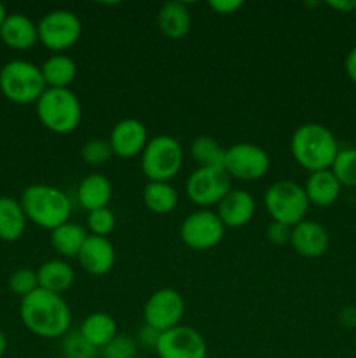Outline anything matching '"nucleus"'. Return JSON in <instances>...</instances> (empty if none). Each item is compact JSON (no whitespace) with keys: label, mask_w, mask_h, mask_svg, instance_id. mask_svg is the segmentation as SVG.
<instances>
[{"label":"nucleus","mask_w":356,"mask_h":358,"mask_svg":"<svg viewBox=\"0 0 356 358\" xmlns=\"http://www.w3.org/2000/svg\"><path fill=\"white\" fill-rule=\"evenodd\" d=\"M40 72L47 87H68L77 77V65L70 56L59 52L45 59Z\"/></svg>","instance_id":"obj_26"},{"label":"nucleus","mask_w":356,"mask_h":358,"mask_svg":"<svg viewBox=\"0 0 356 358\" xmlns=\"http://www.w3.org/2000/svg\"><path fill=\"white\" fill-rule=\"evenodd\" d=\"M161 334H163V332L156 331V329H154V327H149V325H143V327L140 329L138 343L143 346V348L156 350L157 348V343H159V339H161Z\"/></svg>","instance_id":"obj_36"},{"label":"nucleus","mask_w":356,"mask_h":358,"mask_svg":"<svg viewBox=\"0 0 356 358\" xmlns=\"http://www.w3.org/2000/svg\"><path fill=\"white\" fill-rule=\"evenodd\" d=\"M86 224L93 236L108 238V234L115 229V215L108 206H105V208L87 212Z\"/></svg>","instance_id":"obj_32"},{"label":"nucleus","mask_w":356,"mask_h":358,"mask_svg":"<svg viewBox=\"0 0 356 358\" xmlns=\"http://www.w3.org/2000/svg\"><path fill=\"white\" fill-rule=\"evenodd\" d=\"M9 289L13 290L16 296H20L21 299L27 296H30L31 292L38 289V280H37V271L28 268H21L17 271H14L9 276Z\"/></svg>","instance_id":"obj_34"},{"label":"nucleus","mask_w":356,"mask_h":358,"mask_svg":"<svg viewBox=\"0 0 356 358\" xmlns=\"http://www.w3.org/2000/svg\"><path fill=\"white\" fill-rule=\"evenodd\" d=\"M0 37L3 44L9 48L24 51V49L34 48L38 42L37 24L24 14H7L2 28H0Z\"/></svg>","instance_id":"obj_18"},{"label":"nucleus","mask_w":356,"mask_h":358,"mask_svg":"<svg viewBox=\"0 0 356 358\" xmlns=\"http://www.w3.org/2000/svg\"><path fill=\"white\" fill-rule=\"evenodd\" d=\"M156 353L159 358H206L208 346L195 329L178 325L161 334Z\"/></svg>","instance_id":"obj_13"},{"label":"nucleus","mask_w":356,"mask_h":358,"mask_svg":"<svg viewBox=\"0 0 356 358\" xmlns=\"http://www.w3.org/2000/svg\"><path fill=\"white\" fill-rule=\"evenodd\" d=\"M339 320L346 327H356V308L355 306H346L342 308L339 313Z\"/></svg>","instance_id":"obj_39"},{"label":"nucleus","mask_w":356,"mask_h":358,"mask_svg":"<svg viewBox=\"0 0 356 358\" xmlns=\"http://www.w3.org/2000/svg\"><path fill=\"white\" fill-rule=\"evenodd\" d=\"M87 231L80 224L66 222L51 231V245L61 257H77L87 240Z\"/></svg>","instance_id":"obj_27"},{"label":"nucleus","mask_w":356,"mask_h":358,"mask_svg":"<svg viewBox=\"0 0 356 358\" xmlns=\"http://www.w3.org/2000/svg\"><path fill=\"white\" fill-rule=\"evenodd\" d=\"M63 358H96L98 350L93 348L79 331L66 332L61 338Z\"/></svg>","instance_id":"obj_30"},{"label":"nucleus","mask_w":356,"mask_h":358,"mask_svg":"<svg viewBox=\"0 0 356 358\" xmlns=\"http://www.w3.org/2000/svg\"><path fill=\"white\" fill-rule=\"evenodd\" d=\"M79 332L93 348L101 350L117 336V322L105 311H94L84 318Z\"/></svg>","instance_id":"obj_23"},{"label":"nucleus","mask_w":356,"mask_h":358,"mask_svg":"<svg viewBox=\"0 0 356 358\" xmlns=\"http://www.w3.org/2000/svg\"><path fill=\"white\" fill-rule=\"evenodd\" d=\"M290 150L299 166L309 173L330 170L339 152L335 135L320 122H306L293 131Z\"/></svg>","instance_id":"obj_2"},{"label":"nucleus","mask_w":356,"mask_h":358,"mask_svg":"<svg viewBox=\"0 0 356 358\" xmlns=\"http://www.w3.org/2000/svg\"><path fill=\"white\" fill-rule=\"evenodd\" d=\"M37 280L38 289L61 296L75 282V271L63 259H51L38 266Z\"/></svg>","instance_id":"obj_20"},{"label":"nucleus","mask_w":356,"mask_h":358,"mask_svg":"<svg viewBox=\"0 0 356 358\" xmlns=\"http://www.w3.org/2000/svg\"><path fill=\"white\" fill-rule=\"evenodd\" d=\"M110 198L112 184L105 175L89 173L80 180L79 189H77V199H79L80 206L87 212L108 206Z\"/></svg>","instance_id":"obj_22"},{"label":"nucleus","mask_w":356,"mask_h":358,"mask_svg":"<svg viewBox=\"0 0 356 358\" xmlns=\"http://www.w3.org/2000/svg\"><path fill=\"white\" fill-rule=\"evenodd\" d=\"M47 90L40 69L30 62L16 59L0 70V91L9 101L17 105L37 103Z\"/></svg>","instance_id":"obj_5"},{"label":"nucleus","mask_w":356,"mask_h":358,"mask_svg":"<svg viewBox=\"0 0 356 358\" xmlns=\"http://www.w3.org/2000/svg\"><path fill=\"white\" fill-rule=\"evenodd\" d=\"M6 350H7V339H6V336H3V332L0 331V358L3 357Z\"/></svg>","instance_id":"obj_41"},{"label":"nucleus","mask_w":356,"mask_h":358,"mask_svg":"<svg viewBox=\"0 0 356 358\" xmlns=\"http://www.w3.org/2000/svg\"><path fill=\"white\" fill-rule=\"evenodd\" d=\"M330 170L339 184L346 187H356V147L339 149Z\"/></svg>","instance_id":"obj_29"},{"label":"nucleus","mask_w":356,"mask_h":358,"mask_svg":"<svg viewBox=\"0 0 356 358\" xmlns=\"http://www.w3.org/2000/svg\"><path fill=\"white\" fill-rule=\"evenodd\" d=\"M20 315L24 327L44 339L63 338L72 325V311L63 296L42 289L21 299Z\"/></svg>","instance_id":"obj_1"},{"label":"nucleus","mask_w":356,"mask_h":358,"mask_svg":"<svg viewBox=\"0 0 356 358\" xmlns=\"http://www.w3.org/2000/svg\"><path fill=\"white\" fill-rule=\"evenodd\" d=\"M209 7L216 14H234L243 7V2L241 0H212Z\"/></svg>","instance_id":"obj_37"},{"label":"nucleus","mask_w":356,"mask_h":358,"mask_svg":"<svg viewBox=\"0 0 356 358\" xmlns=\"http://www.w3.org/2000/svg\"><path fill=\"white\" fill-rule=\"evenodd\" d=\"M27 229V215L20 201L2 196L0 198V240L16 241L23 236Z\"/></svg>","instance_id":"obj_24"},{"label":"nucleus","mask_w":356,"mask_h":358,"mask_svg":"<svg viewBox=\"0 0 356 358\" xmlns=\"http://www.w3.org/2000/svg\"><path fill=\"white\" fill-rule=\"evenodd\" d=\"M185 313V301L175 289H159L147 299L143 306V322L159 332L180 325Z\"/></svg>","instance_id":"obj_12"},{"label":"nucleus","mask_w":356,"mask_h":358,"mask_svg":"<svg viewBox=\"0 0 356 358\" xmlns=\"http://www.w3.org/2000/svg\"><path fill=\"white\" fill-rule=\"evenodd\" d=\"M264 205L272 222H281L290 227L302 222L309 212L306 191L292 180H278L269 185L264 194Z\"/></svg>","instance_id":"obj_6"},{"label":"nucleus","mask_w":356,"mask_h":358,"mask_svg":"<svg viewBox=\"0 0 356 358\" xmlns=\"http://www.w3.org/2000/svg\"><path fill=\"white\" fill-rule=\"evenodd\" d=\"M38 42L56 55L73 48L82 35V23L72 10L54 9L42 16L37 24Z\"/></svg>","instance_id":"obj_8"},{"label":"nucleus","mask_w":356,"mask_h":358,"mask_svg":"<svg viewBox=\"0 0 356 358\" xmlns=\"http://www.w3.org/2000/svg\"><path fill=\"white\" fill-rule=\"evenodd\" d=\"M225 226L218 213L212 210H198L188 213L180 226V238L192 250H209L222 241Z\"/></svg>","instance_id":"obj_11"},{"label":"nucleus","mask_w":356,"mask_h":358,"mask_svg":"<svg viewBox=\"0 0 356 358\" xmlns=\"http://www.w3.org/2000/svg\"><path fill=\"white\" fill-rule=\"evenodd\" d=\"M103 358H136L138 345L133 338L124 334H117L107 346L100 350Z\"/></svg>","instance_id":"obj_33"},{"label":"nucleus","mask_w":356,"mask_h":358,"mask_svg":"<svg viewBox=\"0 0 356 358\" xmlns=\"http://www.w3.org/2000/svg\"><path fill=\"white\" fill-rule=\"evenodd\" d=\"M149 142V133H147L145 124L135 117H126L115 122L110 131V149L114 156L121 159H133L136 156H142Z\"/></svg>","instance_id":"obj_14"},{"label":"nucleus","mask_w":356,"mask_h":358,"mask_svg":"<svg viewBox=\"0 0 356 358\" xmlns=\"http://www.w3.org/2000/svg\"><path fill=\"white\" fill-rule=\"evenodd\" d=\"M327 6L337 13L348 14L356 9V0H332V2H327Z\"/></svg>","instance_id":"obj_38"},{"label":"nucleus","mask_w":356,"mask_h":358,"mask_svg":"<svg viewBox=\"0 0 356 358\" xmlns=\"http://www.w3.org/2000/svg\"><path fill=\"white\" fill-rule=\"evenodd\" d=\"M230 180L223 166H208L198 168L188 175L185 182V194L194 205L198 206H213L218 205L232 187Z\"/></svg>","instance_id":"obj_9"},{"label":"nucleus","mask_w":356,"mask_h":358,"mask_svg":"<svg viewBox=\"0 0 356 358\" xmlns=\"http://www.w3.org/2000/svg\"><path fill=\"white\" fill-rule=\"evenodd\" d=\"M35 105L42 124L58 135L75 131L82 121V105L70 87H47Z\"/></svg>","instance_id":"obj_4"},{"label":"nucleus","mask_w":356,"mask_h":358,"mask_svg":"<svg viewBox=\"0 0 356 358\" xmlns=\"http://www.w3.org/2000/svg\"><path fill=\"white\" fill-rule=\"evenodd\" d=\"M77 259L80 262V268L89 275H107L115 264V248L108 238L89 234L87 240L84 241Z\"/></svg>","instance_id":"obj_16"},{"label":"nucleus","mask_w":356,"mask_h":358,"mask_svg":"<svg viewBox=\"0 0 356 358\" xmlns=\"http://www.w3.org/2000/svg\"><path fill=\"white\" fill-rule=\"evenodd\" d=\"M6 17H7L6 7H3L2 3H0V28H2V24H3V21H6Z\"/></svg>","instance_id":"obj_42"},{"label":"nucleus","mask_w":356,"mask_h":358,"mask_svg":"<svg viewBox=\"0 0 356 358\" xmlns=\"http://www.w3.org/2000/svg\"><path fill=\"white\" fill-rule=\"evenodd\" d=\"M344 69H346V73H348L349 79L356 84V45L348 52V56H346Z\"/></svg>","instance_id":"obj_40"},{"label":"nucleus","mask_w":356,"mask_h":358,"mask_svg":"<svg viewBox=\"0 0 356 358\" xmlns=\"http://www.w3.org/2000/svg\"><path fill=\"white\" fill-rule=\"evenodd\" d=\"M184 164V149L175 136L157 135L142 152V171L149 182H170Z\"/></svg>","instance_id":"obj_7"},{"label":"nucleus","mask_w":356,"mask_h":358,"mask_svg":"<svg viewBox=\"0 0 356 358\" xmlns=\"http://www.w3.org/2000/svg\"><path fill=\"white\" fill-rule=\"evenodd\" d=\"M20 205L27 220L42 229L54 231L68 222L72 215V201L66 192L49 184H34L24 189Z\"/></svg>","instance_id":"obj_3"},{"label":"nucleus","mask_w":356,"mask_h":358,"mask_svg":"<svg viewBox=\"0 0 356 358\" xmlns=\"http://www.w3.org/2000/svg\"><path fill=\"white\" fill-rule=\"evenodd\" d=\"M142 198L147 208L157 215H168L178 205V192L170 182H147Z\"/></svg>","instance_id":"obj_25"},{"label":"nucleus","mask_w":356,"mask_h":358,"mask_svg":"<svg viewBox=\"0 0 356 358\" xmlns=\"http://www.w3.org/2000/svg\"><path fill=\"white\" fill-rule=\"evenodd\" d=\"M257 203L244 189H230L229 194L218 203V217L225 227H243L253 219Z\"/></svg>","instance_id":"obj_17"},{"label":"nucleus","mask_w":356,"mask_h":358,"mask_svg":"<svg viewBox=\"0 0 356 358\" xmlns=\"http://www.w3.org/2000/svg\"><path fill=\"white\" fill-rule=\"evenodd\" d=\"M292 227L281 222H271L267 227V240L272 245H285L290 241Z\"/></svg>","instance_id":"obj_35"},{"label":"nucleus","mask_w":356,"mask_h":358,"mask_svg":"<svg viewBox=\"0 0 356 358\" xmlns=\"http://www.w3.org/2000/svg\"><path fill=\"white\" fill-rule=\"evenodd\" d=\"M271 166L269 154L255 143L239 142L227 147L223 156V170L230 178L253 182L265 177Z\"/></svg>","instance_id":"obj_10"},{"label":"nucleus","mask_w":356,"mask_h":358,"mask_svg":"<svg viewBox=\"0 0 356 358\" xmlns=\"http://www.w3.org/2000/svg\"><path fill=\"white\" fill-rule=\"evenodd\" d=\"M341 189L342 185L339 184V180L332 173V170H321L309 173L306 185H304V191H306L309 205L320 206V208L334 205L339 199Z\"/></svg>","instance_id":"obj_19"},{"label":"nucleus","mask_w":356,"mask_h":358,"mask_svg":"<svg viewBox=\"0 0 356 358\" xmlns=\"http://www.w3.org/2000/svg\"><path fill=\"white\" fill-rule=\"evenodd\" d=\"M157 24L168 38H181L191 31V10L184 2H166L159 7Z\"/></svg>","instance_id":"obj_21"},{"label":"nucleus","mask_w":356,"mask_h":358,"mask_svg":"<svg viewBox=\"0 0 356 358\" xmlns=\"http://www.w3.org/2000/svg\"><path fill=\"white\" fill-rule=\"evenodd\" d=\"M290 243L293 250L306 259H318L325 255L330 245V236L325 226L316 220L304 219L297 226L292 227Z\"/></svg>","instance_id":"obj_15"},{"label":"nucleus","mask_w":356,"mask_h":358,"mask_svg":"<svg viewBox=\"0 0 356 358\" xmlns=\"http://www.w3.org/2000/svg\"><path fill=\"white\" fill-rule=\"evenodd\" d=\"M191 156L199 168L223 166L225 149L213 136L199 135L191 143Z\"/></svg>","instance_id":"obj_28"},{"label":"nucleus","mask_w":356,"mask_h":358,"mask_svg":"<svg viewBox=\"0 0 356 358\" xmlns=\"http://www.w3.org/2000/svg\"><path fill=\"white\" fill-rule=\"evenodd\" d=\"M114 156L110 149V143L103 138H91L80 149V157L89 166H101V164L108 163L110 157Z\"/></svg>","instance_id":"obj_31"}]
</instances>
